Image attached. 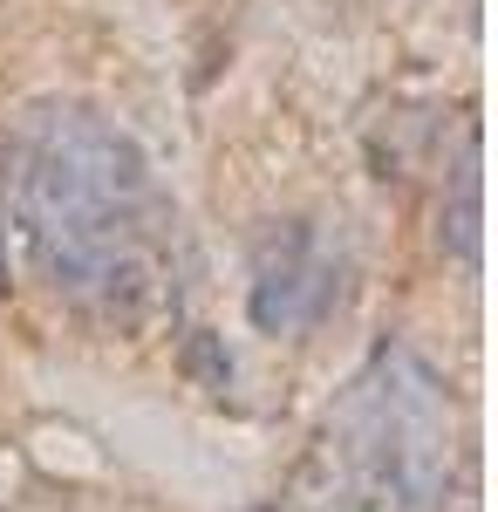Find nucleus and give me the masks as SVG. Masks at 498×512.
<instances>
[{
    "mask_svg": "<svg viewBox=\"0 0 498 512\" xmlns=\"http://www.w3.org/2000/svg\"><path fill=\"white\" fill-rule=\"evenodd\" d=\"M0 178L55 301L103 328H151L178 308V212L116 117L89 103H35L0 144Z\"/></svg>",
    "mask_w": 498,
    "mask_h": 512,
    "instance_id": "1",
    "label": "nucleus"
},
{
    "mask_svg": "<svg viewBox=\"0 0 498 512\" xmlns=\"http://www.w3.org/2000/svg\"><path fill=\"white\" fill-rule=\"evenodd\" d=\"M458 478L451 383L410 342H383L328 403L294 512H444Z\"/></svg>",
    "mask_w": 498,
    "mask_h": 512,
    "instance_id": "2",
    "label": "nucleus"
},
{
    "mask_svg": "<svg viewBox=\"0 0 498 512\" xmlns=\"http://www.w3.org/2000/svg\"><path fill=\"white\" fill-rule=\"evenodd\" d=\"M348 246L321 219H273L253 239L246 315L260 335H314L348 301Z\"/></svg>",
    "mask_w": 498,
    "mask_h": 512,
    "instance_id": "3",
    "label": "nucleus"
},
{
    "mask_svg": "<svg viewBox=\"0 0 498 512\" xmlns=\"http://www.w3.org/2000/svg\"><path fill=\"white\" fill-rule=\"evenodd\" d=\"M192 369L212 383V390H226V383H232V355H219L212 335H198V342H192Z\"/></svg>",
    "mask_w": 498,
    "mask_h": 512,
    "instance_id": "4",
    "label": "nucleus"
},
{
    "mask_svg": "<svg viewBox=\"0 0 498 512\" xmlns=\"http://www.w3.org/2000/svg\"><path fill=\"white\" fill-rule=\"evenodd\" d=\"M0 294H7V239H0Z\"/></svg>",
    "mask_w": 498,
    "mask_h": 512,
    "instance_id": "5",
    "label": "nucleus"
},
{
    "mask_svg": "<svg viewBox=\"0 0 498 512\" xmlns=\"http://www.w3.org/2000/svg\"><path fill=\"white\" fill-rule=\"evenodd\" d=\"M253 512H273V506H253Z\"/></svg>",
    "mask_w": 498,
    "mask_h": 512,
    "instance_id": "6",
    "label": "nucleus"
}]
</instances>
